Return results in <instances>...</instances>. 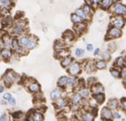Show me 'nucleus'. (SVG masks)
<instances>
[{
  "label": "nucleus",
  "mask_w": 126,
  "mask_h": 121,
  "mask_svg": "<svg viewBox=\"0 0 126 121\" xmlns=\"http://www.w3.org/2000/svg\"><path fill=\"white\" fill-rule=\"evenodd\" d=\"M115 13L117 15H125L126 14V6L122 3H117L114 8Z\"/></svg>",
  "instance_id": "f257e3e1"
},
{
  "label": "nucleus",
  "mask_w": 126,
  "mask_h": 121,
  "mask_svg": "<svg viewBox=\"0 0 126 121\" xmlns=\"http://www.w3.org/2000/svg\"><path fill=\"white\" fill-rule=\"evenodd\" d=\"M79 72H80V67L78 63H74L69 68V72L72 75H77Z\"/></svg>",
  "instance_id": "f03ea898"
},
{
  "label": "nucleus",
  "mask_w": 126,
  "mask_h": 121,
  "mask_svg": "<svg viewBox=\"0 0 126 121\" xmlns=\"http://www.w3.org/2000/svg\"><path fill=\"white\" fill-rule=\"evenodd\" d=\"M101 117L103 120H111L112 119V113L107 107H104L101 112Z\"/></svg>",
  "instance_id": "7ed1b4c3"
},
{
  "label": "nucleus",
  "mask_w": 126,
  "mask_h": 121,
  "mask_svg": "<svg viewBox=\"0 0 126 121\" xmlns=\"http://www.w3.org/2000/svg\"><path fill=\"white\" fill-rule=\"evenodd\" d=\"M15 80H16V78H15V74L13 73V72H9V73H7L6 77H5V79H4V82L6 85H10Z\"/></svg>",
  "instance_id": "20e7f679"
},
{
  "label": "nucleus",
  "mask_w": 126,
  "mask_h": 121,
  "mask_svg": "<svg viewBox=\"0 0 126 121\" xmlns=\"http://www.w3.org/2000/svg\"><path fill=\"white\" fill-rule=\"evenodd\" d=\"M109 36L111 38H118V37L121 35V31L119 30V28H112L110 31H109Z\"/></svg>",
  "instance_id": "39448f33"
},
{
  "label": "nucleus",
  "mask_w": 126,
  "mask_h": 121,
  "mask_svg": "<svg viewBox=\"0 0 126 121\" xmlns=\"http://www.w3.org/2000/svg\"><path fill=\"white\" fill-rule=\"evenodd\" d=\"M113 25L115 26L117 28H122L125 25V21H124L123 19L121 18H117V19L113 21Z\"/></svg>",
  "instance_id": "423d86ee"
},
{
  "label": "nucleus",
  "mask_w": 126,
  "mask_h": 121,
  "mask_svg": "<svg viewBox=\"0 0 126 121\" xmlns=\"http://www.w3.org/2000/svg\"><path fill=\"white\" fill-rule=\"evenodd\" d=\"M61 96H62V92H61V90H58V89L53 90L52 92H51V94H50L51 98L54 99V100H56V99H58V98H60Z\"/></svg>",
  "instance_id": "0eeeda50"
},
{
  "label": "nucleus",
  "mask_w": 126,
  "mask_h": 121,
  "mask_svg": "<svg viewBox=\"0 0 126 121\" xmlns=\"http://www.w3.org/2000/svg\"><path fill=\"white\" fill-rule=\"evenodd\" d=\"M39 85L38 84H31L29 85V90H30L32 92H38L39 90Z\"/></svg>",
  "instance_id": "6e6552de"
},
{
  "label": "nucleus",
  "mask_w": 126,
  "mask_h": 121,
  "mask_svg": "<svg viewBox=\"0 0 126 121\" xmlns=\"http://www.w3.org/2000/svg\"><path fill=\"white\" fill-rule=\"evenodd\" d=\"M67 80H68V78L67 77H62L59 79L58 81V85L62 87H64L66 85H67Z\"/></svg>",
  "instance_id": "1a4fd4ad"
},
{
  "label": "nucleus",
  "mask_w": 126,
  "mask_h": 121,
  "mask_svg": "<svg viewBox=\"0 0 126 121\" xmlns=\"http://www.w3.org/2000/svg\"><path fill=\"white\" fill-rule=\"evenodd\" d=\"M112 3V0H102L101 2V7L104 9H107Z\"/></svg>",
  "instance_id": "9d476101"
},
{
  "label": "nucleus",
  "mask_w": 126,
  "mask_h": 121,
  "mask_svg": "<svg viewBox=\"0 0 126 121\" xmlns=\"http://www.w3.org/2000/svg\"><path fill=\"white\" fill-rule=\"evenodd\" d=\"M28 40H29V38H26V37H22V38H20V40H19V44L21 46H23V47H26L27 43H28Z\"/></svg>",
  "instance_id": "9b49d317"
},
{
  "label": "nucleus",
  "mask_w": 126,
  "mask_h": 121,
  "mask_svg": "<svg viewBox=\"0 0 126 121\" xmlns=\"http://www.w3.org/2000/svg\"><path fill=\"white\" fill-rule=\"evenodd\" d=\"M93 90H94V92H95V93H101V92H103L104 89H103V87L99 84V85H96L94 87Z\"/></svg>",
  "instance_id": "f8f14e48"
},
{
  "label": "nucleus",
  "mask_w": 126,
  "mask_h": 121,
  "mask_svg": "<svg viewBox=\"0 0 126 121\" xmlns=\"http://www.w3.org/2000/svg\"><path fill=\"white\" fill-rule=\"evenodd\" d=\"M108 105L112 109H115L117 108V107H118V102H117V100H111V101L109 102Z\"/></svg>",
  "instance_id": "ddd939ff"
},
{
  "label": "nucleus",
  "mask_w": 126,
  "mask_h": 121,
  "mask_svg": "<svg viewBox=\"0 0 126 121\" xmlns=\"http://www.w3.org/2000/svg\"><path fill=\"white\" fill-rule=\"evenodd\" d=\"M76 14L78 15V16H79V17L81 18V19H86V14L84 12L83 10H78L77 11H76Z\"/></svg>",
  "instance_id": "4468645a"
},
{
  "label": "nucleus",
  "mask_w": 126,
  "mask_h": 121,
  "mask_svg": "<svg viewBox=\"0 0 126 121\" xmlns=\"http://www.w3.org/2000/svg\"><path fill=\"white\" fill-rule=\"evenodd\" d=\"M72 20H73V22H75V23H79V22L82 21V19L76 14V15H73V16H72Z\"/></svg>",
  "instance_id": "2eb2a0df"
},
{
  "label": "nucleus",
  "mask_w": 126,
  "mask_h": 121,
  "mask_svg": "<svg viewBox=\"0 0 126 121\" xmlns=\"http://www.w3.org/2000/svg\"><path fill=\"white\" fill-rule=\"evenodd\" d=\"M71 62H72V58H70V57H65L64 61H62V66L67 67L68 65H70Z\"/></svg>",
  "instance_id": "dca6fc26"
},
{
  "label": "nucleus",
  "mask_w": 126,
  "mask_h": 121,
  "mask_svg": "<svg viewBox=\"0 0 126 121\" xmlns=\"http://www.w3.org/2000/svg\"><path fill=\"white\" fill-rule=\"evenodd\" d=\"M96 68H97L98 69H104L106 68V63L102 61H98V62L96 63Z\"/></svg>",
  "instance_id": "f3484780"
},
{
  "label": "nucleus",
  "mask_w": 126,
  "mask_h": 121,
  "mask_svg": "<svg viewBox=\"0 0 126 121\" xmlns=\"http://www.w3.org/2000/svg\"><path fill=\"white\" fill-rule=\"evenodd\" d=\"M11 55V52L9 50H4V51H2V56L4 57V58H9Z\"/></svg>",
  "instance_id": "a211bd4d"
},
{
  "label": "nucleus",
  "mask_w": 126,
  "mask_h": 121,
  "mask_svg": "<svg viewBox=\"0 0 126 121\" xmlns=\"http://www.w3.org/2000/svg\"><path fill=\"white\" fill-rule=\"evenodd\" d=\"M95 100L97 101V102H99V103H102V102H104V95H102V94L97 95V96H95Z\"/></svg>",
  "instance_id": "6ab92c4d"
},
{
  "label": "nucleus",
  "mask_w": 126,
  "mask_h": 121,
  "mask_svg": "<svg viewBox=\"0 0 126 121\" xmlns=\"http://www.w3.org/2000/svg\"><path fill=\"white\" fill-rule=\"evenodd\" d=\"M35 44H35V41L33 39H30V38H29L28 43H27V46H26V47L28 48V49H32V48L34 47Z\"/></svg>",
  "instance_id": "aec40b11"
},
{
  "label": "nucleus",
  "mask_w": 126,
  "mask_h": 121,
  "mask_svg": "<svg viewBox=\"0 0 126 121\" xmlns=\"http://www.w3.org/2000/svg\"><path fill=\"white\" fill-rule=\"evenodd\" d=\"M80 100H81V96L79 94H76L73 99V103H79V102L80 101Z\"/></svg>",
  "instance_id": "412c9836"
},
{
  "label": "nucleus",
  "mask_w": 126,
  "mask_h": 121,
  "mask_svg": "<svg viewBox=\"0 0 126 121\" xmlns=\"http://www.w3.org/2000/svg\"><path fill=\"white\" fill-rule=\"evenodd\" d=\"M111 72H112V76H113L114 78H116V79H118V78L119 77V75H120L119 71L115 70V69H112V70H111Z\"/></svg>",
  "instance_id": "4be33fe9"
},
{
  "label": "nucleus",
  "mask_w": 126,
  "mask_h": 121,
  "mask_svg": "<svg viewBox=\"0 0 126 121\" xmlns=\"http://www.w3.org/2000/svg\"><path fill=\"white\" fill-rule=\"evenodd\" d=\"M21 33H22V27H21L17 26V27L14 29V33H15V34H21Z\"/></svg>",
  "instance_id": "5701e85b"
},
{
  "label": "nucleus",
  "mask_w": 126,
  "mask_h": 121,
  "mask_svg": "<svg viewBox=\"0 0 126 121\" xmlns=\"http://www.w3.org/2000/svg\"><path fill=\"white\" fill-rule=\"evenodd\" d=\"M124 62H125V60H124L123 57H119V58L117 60V65L118 67H122L124 65Z\"/></svg>",
  "instance_id": "b1692460"
},
{
  "label": "nucleus",
  "mask_w": 126,
  "mask_h": 121,
  "mask_svg": "<svg viewBox=\"0 0 126 121\" xmlns=\"http://www.w3.org/2000/svg\"><path fill=\"white\" fill-rule=\"evenodd\" d=\"M57 105H58V107H65V106L66 105V100H64V99H62V100H61L60 102L57 103Z\"/></svg>",
  "instance_id": "393cba45"
},
{
  "label": "nucleus",
  "mask_w": 126,
  "mask_h": 121,
  "mask_svg": "<svg viewBox=\"0 0 126 121\" xmlns=\"http://www.w3.org/2000/svg\"><path fill=\"white\" fill-rule=\"evenodd\" d=\"M101 56H102V58L106 61H108L109 59H110V55H109L108 52H103Z\"/></svg>",
  "instance_id": "a878e982"
},
{
  "label": "nucleus",
  "mask_w": 126,
  "mask_h": 121,
  "mask_svg": "<svg viewBox=\"0 0 126 121\" xmlns=\"http://www.w3.org/2000/svg\"><path fill=\"white\" fill-rule=\"evenodd\" d=\"M33 120H37V121H40V120H43V116L39 113H36V114L33 116Z\"/></svg>",
  "instance_id": "bb28decb"
},
{
  "label": "nucleus",
  "mask_w": 126,
  "mask_h": 121,
  "mask_svg": "<svg viewBox=\"0 0 126 121\" xmlns=\"http://www.w3.org/2000/svg\"><path fill=\"white\" fill-rule=\"evenodd\" d=\"M0 3L2 5H5V6H10V5H11V3L9 0H1Z\"/></svg>",
  "instance_id": "cd10ccee"
},
{
  "label": "nucleus",
  "mask_w": 126,
  "mask_h": 121,
  "mask_svg": "<svg viewBox=\"0 0 126 121\" xmlns=\"http://www.w3.org/2000/svg\"><path fill=\"white\" fill-rule=\"evenodd\" d=\"M93 119H94V117H93V115H91L90 113H87L86 115L84 116V120H93Z\"/></svg>",
  "instance_id": "c85d7f7f"
},
{
  "label": "nucleus",
  "mask_w": 126,
  "mask_h": 121,
  "mask_svg": "<svg viewBox=\"0 0 126 121\" xmlns=\"http://www.w3.org/2000/svg\"><path fill=\"white\" fill-rule=\"evenodd\" d=\"M75 54H76V55H77V56H81V55L84 54V51H83V50H81V49H77V50H76V51H75Z\"/></svg>",
  "instance_id": "c756f323"
},
{
  "label": "nucleus",
  "mask_w": 126,
  "mask_h": 121,
  "mask_svg": "<svg viewBox=\"0 0 126 121\" xmlns=\"http://www.w3.org/2000/svg\"><path fill=\"white\" fill-rule=\"evenodd\" d=\"M90 7H89L88 5H85L84 8V12L85 13V14H88V13L90 12Z\"/></svg>",
  "instance_id": "7c9ffc66"
},
{
  "label": "nucleus",
  "mask_w": 126,
  "mask_h": 121,
  "mask_svg": "<svg viewBox=\"0 0 126 121\" xmlns=\"http://www.w3.org/2000/svg\"><path fill=\"white\" fill-rule=\"evenodd\" d=\"M0 120H2V121L8 120V116H7L6 114H3V115H2V116L0 117Z\"/></svg>",
  "instance_id": "2f4dec72"
},
{
  "label": "nucleus",
  "mask_w": 126,
  "mask_h": 121,
  "mask_svg": "<svg viewBox=\"0 0 126 121\" xmlns=\"http://www.w3.org/2000/svg\"><path fill=\"white\" fill-rule=\"evenodd\" d=\"M21 112H16V113H13V117H14L15 119H17L19 116H21Z\"/></svg>",
  "instance_id": "473e14b6"
},
{
  "label": "nucleus",
  "mask_w": 126,
  "mask_h": 121,
  "mask_svg": "<svg viewBox=\"0 0 126 121\" xmlns=\"http://www.w3.org/2000/svg\"><path fill=\"white\" fill-rule=\"evenodd\" d=\"M12 45H13V48L14 49H16V50H17L18 49V44H17V42H16V40H14L12 42Z\"/></svg>",
  "instance_id": "72a5a7b5"
},
{
  "label": "nucleus",
  "mask_w": 126,
  "mask_h": 121,
  "mask_svg": "<svg viewBox=\"0 0 126 121\" xmlns=\"http://www.w3.org/2000/svg\"><path fill=\"white\" fill-rule=\"evenodd\" d=\"M74 82H75V79H68L67 84H68V85H73Z\"/></svg>",
  "instance_id": "f704fd0d"
},
{
  "label": "nucleus",
  "mask_w": 126,
  "mask_h": 121,
  "mask_svg": "<svg viewBox=\"0 0 126 121\" xmlns=\"http://www.w3.org/2000/svg\"><path fill=\"white\" fill-rule=\"evenodd\" d=\"M10 97H11V95L9 94V93H7V94H5L4 96H3V98H4L5 100H9Z\"/></svg>",
  "instance_id": "c9c22d12"
},
{
  "label": "nucleus",
  "mask_w": 126,
  "mask_h": 121,
  "mask_svg": "<svg viewBox=\"0 0 126 121\" xmlns=\"http://www.w3.org/2000/svg\"><path fill=\"white\" fill-rule=\"evenodd\" d=\"M122 106H123V107H124V109L125 110H126V100H122Z\"/></svg>",
  "instance_id": "e433bc0d"
},
{
  "label": "nucleus",
  "mask_w": 126,
  "mask_h": 121,
  "mask_svg": "<svg viewBox=\"0 0 126 121\" xmlns=\"http://www.w3.org/2000/svg\"><path fill=\"white\" fill-rule=\"evenodd\" d=\"M82 95H83V96H89V91L88 90H84L82 92Z\"/></svg>",
  "instance_id": "4c0bfd02"
},
{
  "label": "nucleus",
  "mask_w": 126,
  "mask_h": 121,
  "mask_svg": "<svg viewBox=\"0 0 126 121\" xmlns=\"http://www.w3.org/2000/svg\"><path fill=\"white\" fill-rule=\"evenodd\" d=\"M8 101L10 102L11 104H15V103H16V101H15V99H14L13 97H10V99L8 100Z\"/></svg>",
  "instance_id": "58836bf2"
},
{
  "label": "nucleus",
  "mask_w": 126,
  "mask_h": 121,
  "mask_svg": "<svg viewBox=\"0 0 126 121\" xmlns=\"http://www.w3.org/2000/svg\"><path fill=\"white\" fill-rule=\"evenodd\" d=\"M87 49H88V51H91V50L93 49V46H92L91 44H89V45L87 46Z\"/></svg>",
  "instance_id": "ea45409f"
},
{
  "label": "nucleus",
  "mask_w": 126,
  "mask_h": 121,
  "mask_svg": "<svg viewBox=\"0 0 126 121\" xmlns=\"http://www.w3.org/2000/svg\"><path fill=\"white\" fill-rule=\"evenodd\" d=\"M122 74H123V76L126 75V68H124L123 69V71H122Z\"/></svg>",
  "instance_id": "a19ab883"
},
{
  "label": "nucleus",
  "mask_w": 126,
  "mask_h": 121,
  "mask_svg": "<svg viewBox=\"0 0 126 121\" xmlns=\"http://www.w3.org/2000/svg\"><path fill=\"white\" fill-rule=\"evenodd\" d=\"M99 52H100V50L99 49H96L95 50V51H94V55H98V54H99Z\"/></svg>",
  "instance_id": "79ce46f5"
},
{
  "label": "nucleus",
  "mask_w": 126,
  "mask_h": 121,
  "mask_svg": "<svg viewBox=\"0 0 126 121\" xmlns=\"http://www.w3.org/2000/svg\"><path fill=\"white\" fill-rule=\"evenodd\" d=\"M100 2V0H91V3H98Z\"/></svg>",
  "instance_id": "37998d69"
},
{
  "label": "nucleus",
  "mask_w": 126,
  "mask_h": 121,
  "mask_svg": "<svg viewBox=\"0 0 126 121\" xmlns=\"http://www.w3.org/2000/svg\"><path fill=\"white\" fill-rule=\"evenodd\" d=\"M114 115H115V117H116L117 119H120V115L118 114V113H115Z\"/></svg>",
  "instance_id": "c03bdc74"
},
{
  "label": "nucleus",
  "mask_w": 126,
  "mask_h": 121,
  "mask_svg": "<svg viewBox=\"0 0 126 121\" xmlns=\"http://www.w3.org/2000/svg\"><path fill=\"white\" fill-rule=\"evenodd\" d=\"M3 87L2 85H0V93L3 92Z\"/></svg>",
  "instance_id": "a18cd8bd"
},
{
  "label": "nucleus",
  "mask_w": 126,
  "mask_h": 121,
  "mask_svg": "<svg viewBox=\"0 0 126 121\" xmlns=\"http://www.w3.org/2000/svg\"><path fill=\"white\" fill-rule=\"evenodd\" d=\"M0 59H1V55H0Z\"/></svg>",
  "instance_id": "49530a36"
}]
</instances>
